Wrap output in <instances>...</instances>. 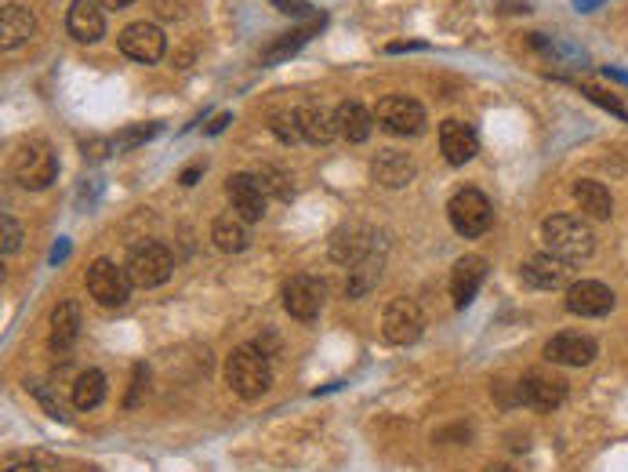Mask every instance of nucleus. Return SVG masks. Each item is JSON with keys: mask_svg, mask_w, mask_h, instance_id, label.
I'll list each match as a JSON object with an SVG mask.
<instances>
[{"mask_svg": "<svg viewBox=\"0 0 628 472\" xmlns=\"http://www.w3.org/2000/svg\"><path fill=\"white\" fill-rule=\"evenodd\" d=\"M226 193H229V204H233V211L244 222H258V218L265 215V189L262 182H258V175H247V171H236V175H229L226 182Z\"/></svg>", "mask_w": 628, "mask_h": 472, "instance_id": "14", "label": "nucleus"}, {"mask_svg": "<svg viewBox=\"0 0 628 472\" xmlns=\"http://www.w3.org/2000/svg\"><path fill=\"white\" fill-rule=\"evenodd\" d=\"M11 175L22 189H48L59 175V164H55V153H51L48 142H26V146L15 153V164H11Z\"/></svg>", "mask_w": 628, "mask_h": 472, "instance_id": "5", "label": "nucleus"}, {"mask_svg": "<svg viewBox=\"0 0 628 472\" xmlns=\"http://www.w3.org/2000/svg\"><path fill=\"white\" fill-rule=\"evenodd\" d=\"M157 131H160V124H153V120H149V124H135V128L117 131V135H113V146H117V149H135V146H142V142H149V138L157 135Z\"/></svg>", "mask_w": 628, "mask_h": 472, "instance_id": "32", "label": "nucleus"}, {"mask_svg": "<svg viewBox=\"0 0 628 472\" xmlns=\"http://www.w3.org/2000/svg\"><path fill=\"white\" fill-rule=\"evenodd\" d=\"M200 171H204V168H200V164H193V168H186L182 175H178V182H182V186H197V182H200Z\"/></svg>", "mask_w": 628, "mask_h": 472, "instance_id": "39", "label": "nucleus"}, {"mask_svg": "<svg viewBox=\"0 0 628 472\" xmlns=\"http://www.w3.org/2000/svg\"><path fill=\"white\" fill-rule=\"evenodd\" d=\"M563 302L574 316H592L596 320V316H607L614 309V291L607 284H599V280H574Z\"/></svg>", "mask_w": 628, "mask_h": 472, "instance_id": "13", "label": "nucleus"}, {"mask_svg": "<svg viewBox=\"0 0 628 472\" xmlns=\"http://www.w3.org/2000/svg\"><path fill=\"white\" fill-rule=\"evenodd\" d=\"M211 240H215L218 251H226V255H240V251H247V244H251V233H247V222L240 215H218L215 222H211Z\"/></svg>", "mask_w": 628, "mask_h": 472, "instance_id": "25", "label": "nucleus"}, {"mask_svg": "<svg viewBox=\"0 0 628 472\" xmlns=\"http://www.w3.org/2000/svg\"><path fill=\"white\" fill-rule=\"evenodd\" d=\"M99 4H106V8L120 11V8H128V4H135V0H99Z\"/></svg>", "mask_w": 628, "mask_h": 472, "instance_id": "45", "label": "nucleus"}, {"mask_svg": "<svg viewBox=\"0 0 628 472\" xmlns=\"http://www.w3.org/2000/svg\"><path fill=\"white\" fill-rule=\"evenodd\" d=\"M483 276H487V258H480V255L458 258V266L451 269V295H454V305H458V309H465L472 298L480 295Z\"/></svg>", "mask_w": 628, "mask_h": 472, "instance_id": "19", "label": "nucleus"}, {"mask_svg": "<svg viewBox=\"0 0 628 472\" xmlns=\"http://www.w3.org/2000/svg\"><path fill=\"white\" fill-rule=\"evenodd\" d=\"M374 120L382 124L389 135H422L425 131V106L407 95H385L374 106Z\"/></svg>", "mask_w": 628, "mask_h": 472, "instance_id": "8", "label": "nucleus"}, {"mask_svg": "<svg viewBox=\"0 0 628 472\" xmlns=\"http://www.w3.org/2000/svg\"><path fill=\"white\" fill-rule=\"evenodd\" d=\"M581 91H585V99H589V102H596V106H603V109H607V113H614V117L628 120V106L618 99V95H610V91L596 88V84H581Z\"/></svg>", "mask_w": 628, "mask_h": 472, "instance_id": "34", "label": "nucleus"}, {"mask_svg": "<svg viewBox=\"0 0 628 472\" xmlns=\"http://www.w3.org/2000/svg\"><path fill=\"white\" fill-rule=\"evenodd\" d=\"M334 117H338V135L345 138V142H353V146H360V142H367V135H371V109L360 106V102H342V106L334 109Z\"/></svg>", "mask_w": 628, "mask_h": 472, "instance_id": "27", "label": "nucleus"}, {"mask_svg": "<svg viewBox=\"0 0 628 472\" xmlns=\"http://www.w3.org/2000/svg\"><path fill=\"white\" fill-rule=\"evenodd\" d=\"M447 218H451V226L458 236H483L487 229H491L494 222V207L491 200H487V193H480V189H458L451 197V204H447Z\"/></svg>", "mask_w": 628, "mask_h": 472, "instance_id": "4", "label": "nucleus"}, {"mask_svg": "<svg viewBox=\"0 0 628 472\" xmlns=\"http://www.w3.org/2000/svg\"><path fill=\"white\" fill-rule=\"evenodd\" d=\"M120 51H124L128 59L153 66V62L164 59L167 37H164V30H160V26H153V22H131L128 30L120 33Z\"/></svg>", "mask_w": 628, "mask_h": 472, "instance_id": "12", "label": "nucleus"}, {"mask_svg": "<svg viewBox=\"0 0 628 472\" xmlns=\"http://www.w3.org/2000/svg\"><path fill=\"white\" fill-rule=\"evenodd\" d=\"M440 149H443V160L451 164V168H462L476 157V131L465 124V120H443L440 124Z\"/></svg>", "mask_w": 628, "mask_h": 472, "instance_id": "17", "label": "nucleus"}, {"mask_svg": "<svg viewBox=\"0 0 628 472\" xmlns=\"http://www.w3.org/2000/svg\"><path fill=\"white\" fill-rule=\"evenodd\" d=\"M276 8L287 11V15H302V19L313 15V4H302V0H276Z\"/></svg>", "mask_w": 628, "mask_h": 472, "instance_id": "38", "label": "nucleus"}, {"mask_svg": "<svg viewBox=\"0 0 628 472\" xmlns=\"http://www.w3.org/2000/svg\"><path fill=\"white\" fill-rule=\"evenodd\" d=\"M131 276L128 269H120L117 262H109V258H95L88 269V295L95 298L99 305L106 309H117L131 298Z\"/></svg>", "mask_w": 628, "mask_h": 472, "instance_id": "6", "label": "nucleus"}, {"mask_svg": "<svg viewBox=\"0 0 628 472\" xmlns=\"http://www.w3.org/2000/svg\"><path fill=\"white\" fill-rule=\"evenodd\" d=\"M269 131H273L280 142H287V146H291V142H298V138H302L298 113H273V117H269Z\"/></svg>", "mask_w": 628, "mask_h": 472, "instance_id": "33", "label": "nucleus"}, {"mask_svg": "<svg viewBox=\"0 0 628 472\" xmlns=\"http://www.w3.org/2000/svg\"><path fill=\"white\" fill-rule=\"evenodd\" d=\"M324 295H327V287H324V280H316V276H309V273H298V276H291L284 284V309L295 320H316V313L324 309Z\"/></svg>", "mask_w": 628, "mask_h": 472, "instance_id": "9", "label": "nucleus"}, {"mask_svg": "<svg viewBox=\"0 0 628 472\" xmlns=\"http://www.w3.org/2000/svg\"><path fill=\"white\" fill-rule=\"evenodd\" d=\"M382 262H385V251H374V255H371V258H364L360 266L349 269V284H345L349 298H360L364 291H371L374 280L382 276Z\"/></svg>", "mask_w": 628, "mask_h": 472, "instance_id": "29", "label": "nucleus"}, {"mask_svg": "<svg viewBox=\"0 0 628 472\" xmlns=\"http://www.w3.org/2000/svg\"><path fill=\"white\" fill-rule=\"evenodd\" d=\"M414 171H418L414 160L407 153H400V149H382L371 164V178L385 189H403L414 178Z\"/></svg>", "mask_w": 628, "mask_h": 472, "instance_id": "20", "label": "nucleus"}, {"mask_svg": "<svg viewBox=\"0 0 628 472\" xmlns=\"http://www.w3.org/2000/svg\"><path fill=\"white\" fill-rule=\"evenodd\" d=\"M541 240L549 247V255L563 258V262H585L596 251V233L581 215H549L541 226Z\"/></svg>", "mask_w": 628, "mask_h": 472, "instance_id": "1", "label": "nucleus"}, {"mask_svg": "<svg viewBox=\"0 0 628 472\" xmlns=\"http://www.w3.org/2000/svg\"><path fill=\"white\" fill-rule=\"evenodd\" d=\"M298 124H302V138L313 142V146H327L338 135V117L334 109L320 106V102H309V106L298 109Z\"/></svg>", "mask_w": 628, "mask_h": 472, "instance_id": "23", "label": "nucleus"}, {"mask_svg": "<svg viewBox=\"0 0 628 472\" xmlns=\"http://www.w3.org/2000/svg\"><path fill=\"white\" fill-rule=\"evenodd\" d=\"M491 472H516V469H505V465H494Z\"/></svg>", "mask_w": 628, "mask_h": 472, "instance_id": "47", "label": "nucleus"}, {"mask_svg": "<svg viewBox=\"0 0 628 472\" xmlns=\"http://www.w3.org/2000/svg\"><path fill=\"white\" fill-rule=\"evenodd\" d=\"M374 251H385V244L378 240V236H371L367 226H342L331 236V258L334 262H342L345 269L360 266V262L371 258Z\"/></svg>", "mask_w": 628, "mask_h": 472, "instance_id": "10", "label": "nucleus"}, {"mask_svg": "<svg viewBox=\"0 0 628 472\" xmlns=\"http://www.w3.org/2000/svg\"><path fill=\"white\" fill-rule=\"evenodd\" d=\"M109 146H113V142H99V138H95V142H88V157H91V160L106 157V153H109Z\"/></svg>", "mask_w": 628, "mask_h": 472, "instance_id": "40", "label": "nucleus"}, {"mask_svg": "<svg viewBox=\"0 0 628 472\" xmlns=\"http://www.w3.org/2000/svg\"><path fill=\"white\" fill-rule=\"evenodd\" d=\"M414 48H422V44H389V55H400V51H414Z\"/></svg>", "mask_w": 628, "mask_h": 472, "instance_id": "43", "label": "nucleus"}, {"mask_svg": "<svg viewBox=\"0 0 628 472\" xmlns=\"http://www.w3.org/2000/svg\"><path fill=\"white\" fill-rule=\"evenodd\" d=\"M570 276H574V266L556 255H534L523 262V280L530 287H541V291H567L574 284Z\"/></svg>", "mask_w": 628, "mask_h": 472, "instance_id": "15", "label": "nucleus"}, {"mask_svg": "<svg viewBox=\"0 0 628 472\" xmlns=\"http://www.w3.org/2000/svg\"><path fill=\"white\" fill-rule=\"evenodd\" d=\"M494 400L498 407H523V396H520V382H494Z\"/></svg>", "mask_w": 628, "mask_h": 472, "instance_id": "35", "label": "nucleus"}, {"mask_svg": "<svg viewBox=\"0 0 628 472\" xmlns=\"http://www.w3.org/2000/svg\"><path fill=\"white\" fill-rule=\"evenodd\" d=\"M520 396H523V407H534V411H556V407L567 400V382L549 378V374H523Z\"/></svg>", "mask_w": 628, "mask_h": 472, "instance_id": "18", "label": "nucleus"}, {"mask_svg": "<svg viewBox=\"0 0 628 472\" xmlns=\"http://www.w3.org/2000/svg\"><path fill=\"white\" fill-rule=\"evenodd\" d=\"M80 335V305L77 302H59L51 309V331H48V345L51 353L66 356L73 349Z\"/></svg>", "mask_w": 628, "mask_h": 472, "instance_id": "21", "label": "nucleus"}, {"mask_svg": "<svg viewBox=\"0 0 628 472\" xmlns=\"http://www.w3.org/2000/svg\"><path fill=\"white\" fill-rule=\"evenodd\" d=\"M599 4H603V0H574V8L578 11H592V8H599Z\"/></svg>", "mask_w": 628, "mask_h": 472, "instance_id": "44", "label": "nucleus"}, {"mask_svg": "<svg viewBox=\"0 0 628 472\" xmlns=\"http://www.w3.org/2000/svg\"><path fill=\"white\" fill-rule=\"evenodd\" d=\"M258 182H262L265 197H276V200H287L291 197V175H287L284 168H265L262 175H258Z\"/></svg>", "mask_w": 628, "mask_h": 472, "instance_id": "31", "label": "nucleus"}, {"mask_svg": "<svg viewBox=\"0 0 628 472\" xmlns=\"http://www.w3.org/2000/svg\"><path fill=\"white\" fill-rule=\"evenodd\" d=\"M382 335L393 345H414L425 335V313L422 305L411 298H393L382 313Z\"/></svg>", "mask_w": 628, "mask_h": 472, "instance_id": "7", "label": "nucleus"}, {"mask_svg": "<svg viewBox=\"0 0 628 472\" xmlns=\"http://www.w3.org/2000/svg\"><path fill=\"white\" fill-rule=\"evenodd\" d=\"M128 276L135 287H160L175 273V258L160 240H138L128 251Z\"/></svg>", "mask_w": 628, "mask_h": 472, "instance_id": "3", "label": "nucleus"}, {"mask_svg": "<svg viewBox=\"0 0 628 472\" xmlns=\"http://www.w3.org/2000/svg\"><path fill=\"white\" fill-rule=\"evenodd\" d=\"M33 30H37V22H33V15L26 8L8 4V8L0 11V48L4 51L22 48L33 37Z\"/></svg>", "mask_w": 628, "mask_h": 472, "instance_id": "24", "label": "nucleus"}, {"mask_svg": "<svg viewBox=\"0 0 628 472\" xmlns=\"http://www.w3.org/2000/svg\"><path fill=\"white\" fill-rule=\"evenodd\" d=\"M0 247H4V258H11L22 247V226L11 215H4V244Z\"/></svg>", "mask_w": 628, "mask_h": 472, "instance_id": "36", "label": "nucleus"}, {"mask_svg": "<svg viewBox=\"0 0 628 472\" xmlns=\"http://www.w3.org/2000/svg\"><path fill=\"white\" fill-rule=\"evenodd\" d=\"M327 26V19L320 15V19L313 22V26H295V30H287L280 40H273L269 48L262 51V66H276V62H284V59H291L298 48H302L305 40L309 37H316V30H324Z\"/></svg>", "mask_w": 628, "mask_h": 472, "instance_id": "26", "label": "nucleus"}, {"mask_svg": "<svg viewBox=\"0 0 628 472\" xmlns=\"http://www.w3.org/2000/svg\"><path fill=\"white\" fill-rule=\"evenodd\" d=\"M226 382L240 400H258L269 393L273 371H269V356L258 345H236L226 360Z\"/></svg>", "mask_w": 628, "mask_h": 472, "instance_id": "2", "label": "nucleus"}, {"mask_svg": "<svg viewBox=\"0 0 628 472\" xmlns=\"http://www.w3.org/2000/svg\"><path fill=\"white\" fill-rule=\"evenodd\" d=\"M603 73H607L610 80H621V84H628V73H625V69H614V66H607V69H603Z\"/></svg>", "mask_w": 628, "mask_h": 472, "instance_id": "42", "label": "nucleus"}, {"mask_svg": "<svg viewBox=\"0 0 628 472\" xmlns=\"http://www.w3.org/2000/svg\"><path fill=\"white\" fill-rule=\"evenodd\" d=\"M106 400V374L102 371H84L73 382V407L77 411H95Z\"/></svg>", "mask_w": 628, "mask_h": 472, "instance_id": "28", "label": "nucleus"}, {"mask_svg": "<svg viewBox=\"0 0 628 472\" xmlns=\"http://www.w3.org/2000/svg\"><path fill=\"white\" fill-rule=\"evenodd\" d=\"M4 472H40V469H33V465H8Z\"/></svg>", "mask_w": 628, "mask_h": 472, "instance_id": "46", "label": "nucleus"}, {"mask_svg": "<svg viewBox=\"0 0 628 472\" xmlns=\"http://www.w3.org/2000/svg\"><path fill=\"white\" fill-rule=\"evenodd\" d=\"M146 378H149V371H146V364H138V371H135V389H128V400H124V407H138V400H142V393H146Z\"/></svg>", "mask_w": 628, "mask_h": 472, "instance_id": "37", "label": "nucleus"}, {"mask_svg": "<svg viewBox=\"0 0 628 472\" xmlns=\"http://www.w3.org/2000/svg\"><path fill=\"white\" fill-rule=\"evenodd\" d=\"M229 120H233V117H229V113H222V117H218L215 124H207V135H218V131H226Z\"/></svg>", "mask_w": 628, "mask_h": 472, "instance_id": "41", "label": "nucleus"}, {"mask_svg": "<svg viewBox=\"0 0 628 472\" xmlns=\"http://www.w3.org/2000/svg\"><path fill=\"white\" fill-rule=\"evenodd\" d=\"M530 44L538 51H545L552 62H570V66H585V51L578 48V44H570V40H552L545 37V33H534L530 37Z\"/></svg>", "mask_w": 628, "mask_h": 472, "instance_id": "30", "label": "nucleus"}, {"mask_svg": "<svg viewBox=\"0 0 628 472\" xmlns=\"http://www.w3.org/2000/svg\"><path fill=\"white\" fill-rule=\"evenodd\" d=\"M66 33L77 44H95L106 33V11L99 0H73L66 11Z\"/></svg>", "mask_w": 628, "mask_h": 472, "instance_id": "16", "label": "nucleus"}, {"mask_svg": "<svg viewBox=\"0 0 628 472\" xmlns=\"http://www.w3.org/2000/svg\"><path fill=\"white\" fill-rule=\"evenodd\" d=\"M545 360L560 367H589L599 356V342L589 335H578V331H563V335H552L545 342Z\"/></svg>", "mask_w": 628, "mask_h": 472, "instance_id": "11", "label": "nucleus"}, {"mask_svg": "<svg viewBox=\"0 0 628 472\" xmlns=\"http://www.w3.org/2000/svg\"><path fill=\"white\" fill-rule=\"evenodd\" d=\"M574 204L585 218H596V222H607L614 215V197H610V189L596 178H578L574 182Z\"/></svg>", "mask_w": 628, "mask_h": 472, "instance_id": "22", "label": "nucleus"}]
</instances>
